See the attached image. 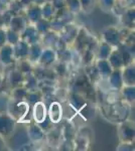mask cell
Segmentation results:
<instances>
[{"label":"cell","mask_w":135,"mask_h":151,"mask_svg":"<svg viewBox=\"0 0 135 151\" xmlns=\"http://www.w3.org/2000/svg\"><path fill=\"white\" fill-rule=\"evenodd\" d=\"M45 106L43 103H36L35 106H34L33 109V117L34 120L36 121L38 123H41L43 120L45 119Z\"/></svg>","instance_id":"6da1fadb"},{"label":"cell","mask_w":135,"mask_h":151,"mask_svg":"<svg viewBox=\"0 0 135 151\" xmlns=\"http://www.w3.org/2000/svg\"><path fill=\"white\" fill-rule=\"evenodd\" d=\"M50 116L51 121H53L55 123H58L61 120V118H62V108L58 103H53L51 105Z\"/></svg>","instance_id":"7a4b0ae2"}]
</instances>
